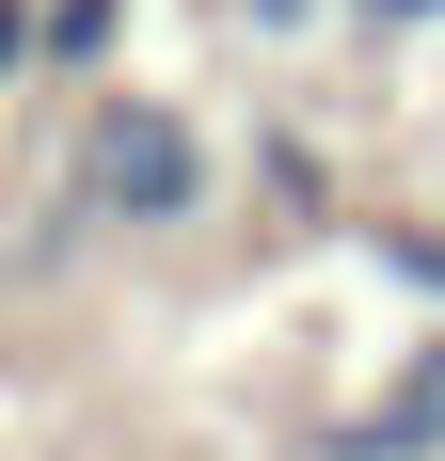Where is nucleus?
<instances>
[{
    "instance_id": "3",
    "label": "nucleus",
    "mask_w": 445,
    "mask_h": 461,
    "mask_svg": "<svg viewBox=\"0 0 445 461\" xmlns=\"http://www.w3.org/2000/svg\"><path fill=\"white\" fill-rule=\"evenodd\" d=\"M270 207H286V223H318V207H334V159H318L303 128H270Z\"/></svg>"
},
{
    "instance_id": "2",
    "label": "nucleus",
    "mask_w": 445,
    "mask_h": 461,
    "mask_svg": "<svg viewBox=\"0 0 445 461\" xmlns=\"http://www.w3.org/2000/svg\"><path fill=\"white\" fill-rule=\"evenodd\" d=\"M128 0H32V64H112Z\"/></svg>"
},
{
    "instance_id": "4",
    "label": "nucleus",
    "mask_w": 445,
    "mask_h": 461,
    "mask_svg": "<svg viewBox=\"0 0 445 461\" xmlns=\"http://www.w3.org/2000/svg\"><path fill=\"white\" fill-rule=\"evenodd\" d=\"M350 16H366V32H430L445 0H350Z\"/></svg>"
},
{
    "instance_id": "1",
    "label": "nucleus",
    "mask_w": 445,
    "mask_h": 461,
    "mask_svg": "<svg viewBox=\"0 0 445 461\" xmlns=\"http://www.w3.org/2000/svg\"><path fill=\"white\" fill-rule=\"evenodd\" d=\"M64 176H80V207L95 223H191L207 207V128H191L176 95H95L80 112V143H64Z\"/></svg>"
},
{
    "instance_id": "5",
    "label": "nucleus",
    "mask_w": 445,
    "mask_h": 461,
    "mask_svg": "<svg viewBox=\"0 0 445 461\" xmlns=\"http://www.w3.org/2000/svg\"><path fill=\"white\" fill-rule=\"evenodd\" d=\"M16 48H32V0H0V80H16Z\"/></svg>"
}]
</instances>
